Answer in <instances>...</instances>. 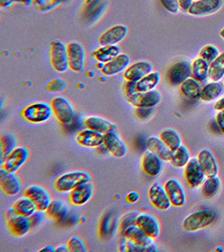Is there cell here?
<instances>
[{
    "instance_id": "13",
    "label": "cell",
    "mask_w": 224,
    "mask_h": 252,
    "mask_svg": "<svg viewBox=\"0 0 224 252\" xmlns=\"http://www.w3.org/2000/svg\"><path fill=\"white\" fill-rule=\"evenodd\" d=\"M30 157V151L25 146H17L14 151L6 157L5 161L1 164V168L8 172L16 173L25 165Z\"/></svg>"
},
{
    "instance_id": "31",
    "label": "cell",
    "mask_w": 224,
    "mask_h": 252,
    "mask_svg": "<svg viewBox=\"0 0 224 252\" xmlns=\"http://www.w3.org/2000/svg\"><path fill=\"white\" fill-rule=\"evenodd\" d=\"M146 147L149 151L156 154L163 161H170L173 152L164 144V142L160 138V136H150L146 140Z\"/></svg>"
},
{
    "instance_id": "4",
    "label": "cell",
    "mask_w": 224,
    "mask_h": 252,
    "mask_svg": "<svg viewBox=\"0 0 224 252\" xmlns=\"http://www.w3.org/2000/svg\"><path fill=\"white\" fill-rule=\"evenodd\" d=\"M22 116L30 123L40 124L50 121L54 114L51 103L41 101L26 107L22 111Z\"/></svg>"
},
{
    "instance_id": "28",
    "label": "cell",
    "mask_w": 224,
    "mask_h": 252,
    "mask_svg": "<svg viewBox=\"0 0 224 252\" xmlns=\"http://www.w3.org/2000/svg\"><path fill=\"white\" fill-rule=\"evenodd\" d=\"M84 126L86 128L100 132L103 135L115 131L117 126L113 122L102 117L90 116L84 120Z\"/></svg>"
},
{
    "instance_id": "25",
    "label": "cell",
    "mask_w": 224,
    "mask_h": 252,
    "mask_svg": "<svg viewBox=\"0 0 224 252\" xmlns=\"http://www.w3.org/2000/svg\"><path fill=\"white\" fill-rule=\"evenodd\" d=\"M130 57L125 53H121L112 61L103 64L102 73L107 76H116L126 70L128 66H130Z\"/></svg>"
},
{
    "instance_id": "49",
    "label": "cell",
    "mask_w": 224,
    "mask_h": 252,
    "mask_svg": "<svg viewBox=\"0 0 224 252\" xmlns=\"http://www.w3.org/2000/svg\"><path fill=\"white\" fill-rule=\"evenodd\" d=\"M42 211H37L34 213L32 216L29 217L30 218V222H31V228H35L39 225H41L43 220H44V215H43Z\"/></svg>"
},
{
    "instance_id": "47",
    "label": "cell",
    "mask_w": 224,
    "mask_h": 252,
    "mask_svg": "<svg viewBox=\"0 0 224 252\" xmlns=\"http://www.w3.org/2000/svg\"><path fill=\"white\" fill-rule=\"evenodd\" d=\"M163 8L172 15H178L180 12L178 0H159Z\"/></svg>"
},
{
    "instance_id": "52",
    "label": "cell",
    "mask_w": 224,
    "mask_h": 252,
    "mask_svg": "<svg viewBox=\"0 0 224 252\" xmlns=\"http://www.w3.org/2000/svg\"><path fill=\"white\" fill-rule=\"evenodd\" d=\"M195 0H178V5L180 11L183 13H188L190 7L193 5Z\"/></svg>"
},
{
    "instance_id": "30",
    "label": "cell",
    "mask_w": 224,
    "mask_h": 252,
    "mask_svg": "<svg viewBox=\"0 0 224 252\" xmlns=\"http://www.w3.org/2000/svg\"><path fill=\"white\" fill-rule=\"evenodd\" d=\"M202 87L201 83L191 76L179 86V92L184 98L190 101H197L200 100Z\"/></svg>"
},
{
    "instance_id": "18",
    "label": "cell",
    "mask_w": 224,
    "mask_h": 252,
    "mask_svg": "<svg viewBox=\"0 0 224 252\" xmlns=\"http://www.w3.org/2000/svg\"><path fill=\"white\" fill-rule=\"evenodd\" d=\"M0 187L3 193L13 197L20 193L22 190V182L16 173L8 172L1 168L0 170Z\"/></svg>"
},
{
    "instance_id": "33",
    "label": "cell",
    "mask_w": 224,
    "mask_h": 252,
    "mask_svg": "<svg viewBox=\"0 0 224 252\" xmlns=\"http://www.w3.org/2000/svg\"><path fill=\"white\" fill-rule=\"evenodd\" d=\"M209 66L210 63L204 61L202 58H196L191 62L192 77L198 81L201 84L209 79Z\"/></svg>"
},
{
    "instance_id": "7",
    "label": "cell",
    "mask_w": 224,
    "mask_h": 252,
    "mask_svg": "<svg viewBox=\"0 0 224 252\" xmlns=\"http://www.w3.org/2000/svg\"><path fill=\"white\" fill-rule=\"evenodd\" d=\"M5 217L9 231L16 237H23L30 232L31 229L30 218L16 212L13 207L5 210Z\"/></svg>"
},
{
    "instance_id": "48",
    "label": "cell",
    "mask_w": 224,
    "mask_h": 252,
    "mask_svg": "<svg viewBox=\"0 0 224 252\" xmlns=\"http://www.w3.org/2000/svg\"><path fill=\"white\" fill-rule=\"evenodd\" d=\"M112 216L111 215H106L103 217L102 222H101V235L106 236L109 235V233L112 232Z\"/></svg>"
},
{
    "instance_id": "35",
    "label": "cell",
    "mask_w": 224,
    "mask_h": 252,
    "mask_svg": "<svg viewBox=\"0 0 224 252\" xmlns=\"http://www.w3.org/2000/svg\"><path fill=\"white\" fill-rule=\"evenodd\" d=\"M17 147V139L16 136L5 133L1 136L0 140V162L1 164L5 161L6 157L10 155Z\"/></svg>"
},
{
    "instance_id": "16",
    "label": "cell",
    "mask_w": 224,
    "mask_h": 252,
    "mask_svg": "<svg viewBox=\"0 0 224 252\" xmlns=\"http://www.w3.org/2000/svg\"><path fill=\"white\" fill-rule=\"evenodd\" d=\"M24 195L31 198L35 203L38 210L42 212L46 211L52 201L50 193L45 188L40 185H31L26 188Z\"/></svg>"
},
{
    "instance_id": "2",
    "label": "cell",
    "mask_w": 224,
    "mask_h": 252,
    "mask_svg": "<svg viewBox=\"0 0 224 252\" xmlns=\"http://www.w3.org/2000/svg\"><path fill=\"white\" fill-rule=\"evenodd\" d=\"M86 182H92V177L88 172L74 171L66 172L58 177L54 183V187L56 191L66 193L71 192L77 187Z\"/></svg>"
},
{
    "instance_id": "29",
    "label": "cell",
    "mask_w": 224,
    "mask_h": 252,
    "mask_svg": "<svg viewBox=\"0 0 224 252\" xmlns=\"http://www.w3.org/2000/svg\"><path fill=\"white\" fill-rule=\"evenodd\" d=\"M224 86L221 82L211 81L202 87L200 100L204 102L217 101L224 95Z\"/></svg>"
},
{
    "instance_id": "61",
    "label": "cell",
    "mask_w": 224,
    "mask_h": 252,
    "mask_svg": "<svg viewBox=\"0 0 224 252\" xmlns=\"http://www.w3.org/2000/svg\"><path fill=\"white\" fill-rule=\"evenodd\" d=\"M61 1L63 3H68V2H70L71 0H61Z\"/></svg>"
},
{
    "instance_id": "24",
    "label": "cell",
    "mask_w": 224,
    "mask_h": 252,
    "mask_svg": "<svg viewBox=\"0 0 224 252\" xmlns=\"http://www.w3.org/2000/svg\"><path fill=\"white\" fill-rule=\"evenodd\" d=\"M93 185L92 182H86L74 189L69 194V200L76 207L84 206L93 197Z\"/></svg>"
},
{
    "instance_id": "37",
    "label": "cell",
    "mask_w": 224,
    "mask_h": 252,
    "mask_svg": "<svg viewBox=\"0 0 224 252\" xmlns=\"http://www.w3.org/2000/svg\"><path fill=\"white\" fill-rule=\"evenodd\" d=\"M160 138L164 142V144L173 152L182 146L181 135L173 128H166L160 133Z\"/></svg>"
},
{
    "instance_id": "9",
    "label": "cell",
    "mask_w": 224,
    "mask_h": 252,
    "mask_svg": "<svg viewBox=\"0 0 224 252\" xmlns=\"http://www.w3.org/2000/svg\"><path fill=\"white\" fill-rule=\"evenodd\" d=\"M69 69L81 73L86 64V51L84 46L78 41H71L67 44Z\"/></svg>"
},
{
    "instance_id": "21",
    "label": "cell",
    "mask_w": 224,
    "mask_h": 252,
    "mask_svg": "<svg viewBox=\"0 0 224 252\" xmlns=\"http://www.w3.org/2000/svg\"><path fill=\"white\" fill-rule=\"evenodd\" d=\"M153 65L150 61H137L130 64V66L123 72V77L126 81L138 82L144 76H147L148 74L153 72Z\"/></svg>"
},
{
    "instance_id": "3",
    "label": "cell",
    "mask_w": 224,
    "mask_h": 252,
    "mask_svg": "<svg viewBox=\"0 0 224 252\" xmlns=\"http://www.w3.org/2000/svg\"><path fill=\"white\" fill-rule=\"evenodd\" d=\"M215 213L202 209L192 213L186 217L182 222V228L186 232H197L212 225L215 220Z\"/></svg>"
},
{
    "instance_id": "10",
    "label": "cell",
    "mask_w": 224,
    "mask_h": 252,
    "mask_svg": "<svg viewBox=\"0 0 224 252\" xmlns=\"http://www.w3.org/2000/svg\"><path fill=\"white\" fill-rule=\"evenodd\" d=\"M184 178L188 185L192 189L202 186L207 176L200 165L197 157L191 158L189 163L184 167Z\"/></svg>"
},
{
    "instance_id": "22",
    "label": "cell",
    "mask_w": 224,
    "mask_h": 252,
    "mask_svg": "<svg viewBox=\"0 0 224 252\" xmlns=\"http://www.w3.org/2000/svg\"><path fill=\"white\" fill-rule=\"evenodd\" d=\"M128 26L117 25L105 31L99 38L101 46L118 45L128 36Z\"/></svg>"
},
{
    "instance_id": "20",
    "label": "cell",
    "mask_w": 224,
    "mask_h": 252,
    "mask_svg": "<svg viewBox=\"0 0 224 252\" xmlns=\"http://www.w3.org/2000/svg\"><path fill=\"white\" fill-rule=\"evenodd\" d=\"M163 161L156 154L148 150L142 156L141 168L147 176L155 178L163 172Z\"/></svg>"
},
{
    "instance_id": "34",
    "label": "cell",
    "mask_w": 224,
    "mask_h": 252,
    "mask_svg": "<svg viewBox=\"0 0 224 252\" xmlns=\"http://www.w3.org/2000/svg\"><path fill=\"white\" fill-rule=\"evenodd\" d=\"M161 79L162 75L160 72L153 71L152 73L148 74L147 76L137 82L138 93H145L155 90V88L159 86Z\"/></svg>"
},
{
    "instance_id": "26",
    "label": "cell",
    "mask_w": 224,
    "mask_h": 252,
    "mask_svg": "<svg viewBox=\"0 0 224 252\" xmlns=\"http://www.w3.org/2000/svg\"><path fill=\"white\" fill-rule=\"evenodd\" d=\"M76 141L79 146L86 148H95L103 145L104 135L92 129H84L76 135Z\"/></svg>"
},
{
    "instance_id": "6",
    "label": "cell",
    "mask_w": 224,
    "mask_h": 252,
    "mask_svg": "<svg viewBox=\"0 0 224 252\" xmlns=\"http://www.w3.org/2000/svg\"><path fill=\"white\" fill-rule=\"evenodd\" d=\"M53 114L60 124L70 125L75 120L76 110L71 101L64 96H56L51 102Z\"/></svg>"
},
{
    "instance_id": "8",
    "label": "cell",
    "mask_w": 224,
    "mask_h": 252,
    "mask_svg": "<svg viewBox=\"0 0 224 252\" xmlns=\"http://www.w3.org/2000/svg\"><path fill=\"white\" fill-rule=\"evenodd\" d=\"M192 76L191 63L186 60L174 62L166 72V80L171 86H179L184 81Z\"/></svg>"
},
{
    "instance_id": "45",
    "label": "cell",
    "mask_w": 224,
    "mask_h": 252,
    "mask_svg": "<svg viewBox=\"0 0 224 252\" xmlns=\"http://www.w3.org/2000/svg\"><path fill=\"white\" fill-rule=\"evenodd\" d=\"M138 216V213L135 212L128 213V214L124 216V217L121 219V221H120V223H119V232L121 233V235L127 228L131 226L133 224H136V220H137Z\"/></svg>"
},
{
    "instance_id": "59",
    "label": "cell",
    "mask_w": 224,
    "mask_h": 252,
    "mask_svg": "<svg viewBox=\"0 0 224 252\" xmlns=\"http://www.w3.org/2000/svg\"><path fill=\"white\" fill-rule=\"evenodd\" d=\"M40 252H56V249L55 248L53 247V246H46L45 248H43V249H41V251Z\"/></svg>"
},
{
    "instance_id": "14",
    "label": "cell",
    "mask_w": 224,
    "mask_h": 252,
    "mask_svg": "<svg viewBox=\"0 0 224 252\" xmlns=\"http://www.w3.org/2000/svg\"><path fill=\"white\" fill-rule=\"evenodd\" d=\"M224 0H196L188 14L196 17H204L218 13L224 6Z\"/></svg>"
},
{
    "instance_id": "36",
    "label": "cell",
    "mask_w": 224,
    "mask_h": 252,
    "mask_svg": "<svg viewBox=\"0 0 224 252\" xmlns=\"http://www.w3.org/2000/svg\"><path fill=\"white\" fill-rule=\"evenodd\" d=\"M222 188V181L218 175L207 177L201 186L202 195L205 198H213L215 197Z\"/></svg>"
},
{
    "instance_id": "54",
    "label": "cell",
    "mask_w": 224,
    "mask_h": 252,
    "mask_svg": "<svg viewBox=\"0 0 224 252\" xmlns=\"http://www.w3.org/2000/svg\"><path fill=\"white\" fill-rule=\"evenodd\" d=\"M139 198H140V196H139L138 192H130L127 196V201L130 203V204H135L139 200Z\"/></svg>"
},
{
    "instance_id": "5",
    "label": "cell",
    "mask_w": 224,
    "mask_h": 252,
    "mask_svg": "<svg viewBox=\"0 0 224 252\" xmlns=\"http://www.w3.org/2000/svg\"><path fill=\"white\" fill-rule=\"evenodd\" d=\"M51 66L57 73H65L69 69L67 45L61 40H54L50 47Z\"/></svg>"
},
{
    "instance_id": "50",
    "label": "cell",
    "mask_w": 224,
    "mask_h": 252,
    "mask_svg": "<svg viewBox=\"0 0 224 252\" xmlns=\"http://www.w3.org/2000/svg\"><path fill=\"white\" fill-rule=\"evenodd\" d=\"M136 113L140 120H147L153 115V108H136Z\"/></svg>"
},
{
    "instance_id": "17",
    "label": "cell",
    "mask_w": 224,
    "mask_h": 252,
    "mask_svg": "<svg viewBox=\"0 0 224 252\" xmlns=\"http://www.w3.org/2000/svg\"><path fill=\"white\" fill-rule=\"evenodd\" d=\"M103 146L115 158H122L128 154V147L126 142L115 131L104 135Z\"/></svg>"
},
{
    "instance_id": "56",
    "label": "cell",
    "mask_w": 224,
    "mask_h": 252,
    "mask_svg": "<svg viewBox=\"0 0 224 252\" xmlns=\"http://www.w3.org/2000/svg\"><path fill=\"white\" fill-rule=\"evenodd\" d=\"M14 4L23 5V6H29L32 5L33 0H13Z\"/></svg>"
},
{
    "instance_id": "41",
    "label": "cell",
    "mask_w": 224,
    "mask_h": 252,
    "mask_svg": "<svg viewBox=\"0 0 224 252\" xmlns=\"http://www.w3.org/2000/svg\"><path fill=\"white\" fill-rule=\"evenodd\" d=\"M224 78V51L219 57L210 63L209 79L214 82H221Z\"/></svg>"
},
{
    "instance_id": "46",
    "label": "cell",
    "mask_w": 224,
    "mask_h": 252,
    "mask_svg": "<svg viewBox=\"0 0 224 252\" xmlns=\"http://www.w3.org/2000/svg\"><path fill=\"white\" fill-rule=\"evenodd\" d=\"M67 86V84L65 80L61 78H55L51 81L46 87V90L50 93H59L64 91Z\"/></svg>"
},
{
    "instance_id": "60",
    "label": "cell",
    "mask_w": 224,
    "mask_h": 252,
    "mask_svg": "<svg viewBox=\"0 0 224 252\" xmlns=\"http://www.w3.org/2000/svg\"><path fill=\"white\" fill-rule=\"evenodd\" d=\"M219 35L224 40V27L222 30L220 31Z\"/></svg>"
},
{
    "instance_id": "58",
    "label": "cell",
    "mask_w": 224,
    "mask_h": 252,
    "mask_svg": "<svg viewBox=\"0 0 224 252\" xmlns=\"http://www.w3.org/2000/svg\"><path fill=\"white\" fill-rule=\"evenodd\" d=\"M56 252H69L67 245H60L59 247L56 248Z\"/></svg>"
},
{
    "instance_id": "39",
    "label": "cell",
    "mask_w": 224,
    "mask_h": 252,
    "mask_svg": "<svg viewBox=\"0 0 224 252\" xmlns=\"http://www.w3.org/2000/svg\"><path fill=\"white\" fill-rule=\"evenodd\" d=\"M47 217L53 220H61L68 213V207L61 199L52 200L46 211Z\"/></svg>"
},
{
    "instance_id": "19",
    "label": "cell",
    "mask_w": 224,
    "mask_h": 252,
    "mask_svg": "<svg viewBox=\"0 0 224 252\" xmlns=\"http://www.w3.org/2000/svg\"><path fill=\"white\" fill-rule=\"evenodd\" d=\"M136 224L145 234H147L149 237L153 238L155 240L160 236L161 224L158 219L151 214H147V213L138 214L136 220Z\"/></svg>"
},
{
    "instance_id": "62",
    "label": "cell",
    "mask_w": 224,
    "mask_h": 252,
    "mask_svg": "<svg viewBox=\"0 0 224 252\" xmlns=\"http://www.w3.org/2000/svg\"></svg>"
},
{
    "instance_id": "12",
    "label": "cell",
    "mask_w": 224,
    "mask_h": 252,
    "mask_svg": "<svg viewBox=\"0 0 224 252\" xmlns=\"http://www.w3.org/2000/svg\"><path fill=\"white\" fill-rule=\"evenodd\" d=\"M163 100L162 93L153 90L145 93H137L127 97V101L135 108H154Z\"/></svg>"
},
{
    "instance_id": "11",
    "label": "cell",
    "mask_w": 224,
    "mask_h": 252,
    "mask_svg": "<svg viewBox=\"0 0 224 252\" xmlns=\"http://www.w3.org/2000/svg\"><path fill=\"white\" fill-rule=\"evenodd\" d=\"M148 197L153 207L160 211H167L172 207L165 188L159 182H153L150 186Z\"/></svg>"
},
{
    "instance_id": "32",
    "label": "cell",
    "mask_w": 224,
    "mask_h": 252,
    "mask_svg": "<svg viewBox=\"0 0 224 252\" xmlns=\"http://www.w3.org/2000/svg\"><path fill=\"white\" fill-rule=\"evenodd\" d=\"M122 53V48L119 45L102 46L94 52V58L98 62L106 64Z\"/></svg>"
},
{
    "instance_id": "53",
    "label": "cell",
    "mask_w": 224,
    "mask_h": 252,
    "mask_svg": "<svg viewBox=\"0 0 224 252\" xmlns=\"http://www.w3.org/2000/svg\"><path fill=\"white\" fill-rule=\"evenodd\" d=\"M215 121L219 126L220 130L224 135V111H218L215 117Z\"/></svg>"
},
{
    "instance_id": "1",
    "label": "cell",
    "mask_w": 224,
    "mask_h": 252,
    "mask_svg": "<svg viewBox=\"0 0 224 252\" xmlns=\"http://www.w3.org/2000/svg\"><path fill=\"white\" fill-rule=\"evenodd\" d=\"M122 236L125 240L119 245L121 252H158V246L154 242V239L149 237L137 224L127 228L123 232Z\"/></svg>"
},
{
    "instance_id": "23",
    "label": "cell",
    "mask_w": 224,
    "mask_h": 252,
    "mask_svg": "<svg viewBox=\"0 0 224 252\" xmlns=\"http://www.w3.org/2000/svg\"><path fill=\"white\" fill-rule=\"evenodd\" d=\"M107 5L106 0H90L83 13L84 22L93 25L101 20L102 15L107 10Z\"/></svg>"
},
{
    "instance_id": "51",
    "label": "cell",
    "mask_w": 224,
    "mask_h": 252,
    "mask_svg": "<svg viewBox=\"0 0 224 252\" xmlns=\"http://www.w3.org/2000/svg\"><path fill=\"white\" fill-rule=\"evenodd\" d=\"M125 94L127 97L128 96L133 95L135 94L138 93V89H137V82H132V81H127L125 84Z\"/></svg>"
},
{
    "instance_id": "43",
    "label": "cell",
    "mask_w": 224,
    "mask_h": 252,
    "mask_svg": "<svg viewBox=\"0 0 224 252\" xmlns=\"http://www.w3.org/2000/svg\"><path fill=\"white\" fill-rule=\"evenodd\" d=\"M221 54L219 49L213 44H207L204 46L199 51V57L202 58L208 63H212L214 60H216Z\"/></svg>"
},
{
    "instance_id": "38",
    "label": "cell",
    "mask_w": 224,
    "mask_h": 252,
    "mask_svg": "<svg viewBox=\"0 0 224 252\" xmlns=\"http://www.w3.org/2000/svg\"><path fill=\"white\" fill-rule=\"evenodd\" d=\"M12 207L15 209L16 212L20 214L22 216L27 217H31L34 213L38 211V208L36 207L35 203L32 201L31 198H29L26 196L18 198L14 203Z\"/></svg>"
},
{
    "instance_id": "15",
    "label": "cell",
    "mask_w": 224,
    "mask_h": 252,
    "mask_svg": "<svg viewBox=\"0 0 224 252\" xmlns=\"http://www.w3.org/2000/svg\"><path fill=\"white\" fill-rule=\"evenodd\" d=\"M168 198L174 207H183L187 203V193L183 184L176 178H170L164 184Z\"/></svg>"
},
{
    "instance_id": "27",
    "label": "cell",
    "mask_w": 224,
    "mask_h": 252,
    "mask_svg": "<svg viewBox=\"0 0 224 252\" xmlns=\"http://www.w3.org/2000/svg\"><path fill=\"white\" fill-rule=\"evenodd\" d=\"M197 160L203 168L206 176L213 177L218 175L219 165L214 153L208 148H204L199 152Z\"/></svg>"
},
{
    "instance_id": "40",
    "label": "cell",
    "mask_w": 224,
    "mask_h": 252,
    "mask_svg": "<svg viewBox=\"0 0 224 252\" xmlns=\"http://www.w3.org/2000/svg\"><path fill=\"white\" fill-rule=\"evenodd\" d=\"M191 154L187 146H180L172 153L169 162L175 168H184L191 160Z\"/></svg>"
},
{
    "instance_id": "63",
    "label": "cell",
    "mask_w": 224,
    "mask_h": 252,
    "mask_svg": "<svg viewBox=\"0 0 224 252\" xmlns=\"http://www.w3.org/2000/svg\"><path fill=\"white\" fill-rule=\"evenodd\" d=\"M195 1H196V0H195Z\"/></svg>"
},
{
    "instance_id": "57",
    "label": "cell",
    "mask_w": 224,
    "mask_h": 252,
    "mask_svg": "<svg viewBox=\"0 0 224 252\" xmlns=\"http://www.w3.org/2000/svg\"><path fill=\"white\" fill-rule=\"evenodd\" d=\"M0 5L3 8L10 7L14 5V2H13V0H0Z\"/></svg>"
},
{
    "instance_id": "42",
    "label": "cell",
    "mask_w": 224,
    "mask_h": 252,
    "mask_svg": "<svg viewBox=\"0 0 224 252\" xmlns=\"http://www.w3.org/2000/svg\"><path fill=\"white\" fill-rule=\"evenodd\" d=\"M63 4L61 0H33L32 8L40 13H47L54 10Z\"/></svg>"
},
{
    "instance_id": "55",
    "label": "cell",
    "mask_w": 224,
    "mask_h": 252,
    "mask_svg": "<svg viewBox=\"0 0 224 252\" xmlns=\"http://www.w3.org/2000/svg\"><path fill=\"white\" fill-rule=\"evenodd\" d=\"M214 109L217 111H224V96H222L220 99L215 101Z\"/></svg>"
},
{
    "instance_id": "44",
    "label": "cell",
    "mask_w": 224,
    "mask_h": 252,
    "mask_svg": "<svg viewBox=\"0 0 224 252\" xmlns=\"http://www.w3.org/2000/svg\"><path fill=\"white\" fill-rule=\"evenodd\" d=\"M69 252H87V247L85 245V242L83 241L78 236H73L68 240L66 243Z\"/></svg>"
}]
</instances>
